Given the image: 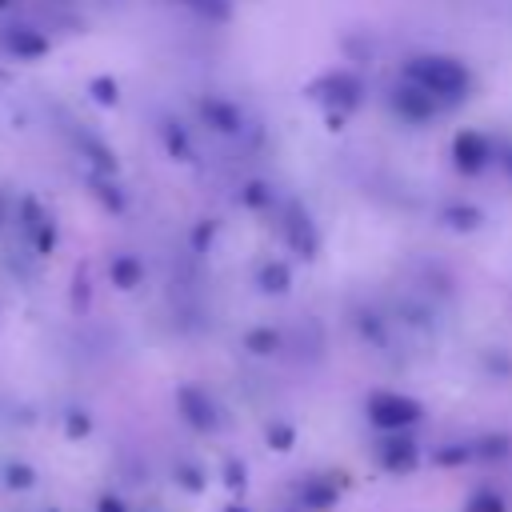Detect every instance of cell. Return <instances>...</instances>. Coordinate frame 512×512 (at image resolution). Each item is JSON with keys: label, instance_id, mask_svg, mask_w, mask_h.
Here are the masks:
<instances>
[{"label": "cell", "instance_id": "6da1fadb", "mask_svg": "<svg viewBox=\"0 0 512 512\" xmlns=\"http://www.w3.org/2000/svg\"><path fill=\"white\" fill-rule=\"evenodd\" d=\"M408 84L424 88L440 104H456L468 92V68L448 56H424V60L408 64Z\"/></svg>", "mask_w": 512, "mask_h": 512}, {"label": "cell", "instance_id": "7a4b0ae2", "mask_svg": "<svg viewBox=\"0 0 512 512\" xmlns=\"http://www.w3.org/2000/svg\"><path fill=\"white\" fill-rule=\"evenodd\" d=\"M368 420L380 432H408L412 424L424 420V408L412 396H400V392H372L368 396Z\"/></svg>", "mask_w": 512, "mask_h": 512}, {"label": "cell", "instance_id": "3957f363", "mask_svg": "<svg viewBox=\"0 0 512 512\" xmlns=\"http://www.w3.org/2000/svg\"><path fill=\"white\" fill-rule=\"evenodd\" d=\"M340 492H344V480H340V476H332V472H312V476L300 480L296 504H300L304 512H328V508L340 504Z\"/></svg>", "mask_w": 512, "mask_h": 512}, {"label": "cell", "instance_id": "277c9868", "mask_svg": "<svg viewBox=\"0 0 512 512\" xmlns=\"http://www.w3.org/2000/svg\"><path fill=\"white\" fill-rule=\"evenodd\" d=\"M376 460L384 472H412L420 464V452H416V440L408 432H384L376 444Z\"/></svg>", "mask_w": 512, "mask_h": 512}, {"label": "cell", "instance_id": "5b68a950", "mask_svg": "<svg viewBox=\"0 0 512 512\" xmlns=\"http://www.w3.org/2000/svg\"><path fill=\"white\" fill-rule=\"evenodd\" d=\"M176 408H180V416L188 420V428H196V432H216V424H220L216 404L208 400V392H200V388H192V384L176 392Z\"/></svg>", "mask_w": 512, "mask_h": 512}, {"label": "cell", "instance_id": "8992f818", "mask_svg": "<svg viewBox=\"0 0 512 512\" xmlns=\"http://www.w3.org/2000/svg\"><path fill=\"white\" fill-rule=\"evenodd\" d=\"M472 456H476V464H500V460L512 456V436H504V432H488V436L472 440Z\"/></svg>", "mask_w": 512, "mask_h": 512}, {"label": "cell", "instance_id": "52a82bcc", "mask_svg": "<svg viewBox=\"0 0 512 512\" xmlns=\"http://www.w3.org/2000/svg\"><path fill=\"white\" fill-rule=\"evenodd\" d=\"M456 156H460V168H464V164H468V168H480V164L488 160V140L476 136V132H464V136L456 140Z\"/></svg>", "mask_w": 512, "mask_h": 512}, {"label": "cell", "instance_id": "ba28073f", "mask_svg": "<svg viewBox=\"0 0 512 512\" xmlns=\"http://www.w3.org/2000/svg\"><path fill=\"white\" fill-rule=\"evenodd\" d=\"M432 464L436 468H464V464H476V456H472V444H444L432 452Z\"/></svg>", "mask_w": 512, "mask_h": 512}, {"label": "cell", "instance_id": "9c48e42d", "mask_svg": "<svg viewBox=\"0 0 512 512\" xmlns=\"http://www.w3.org/2000/svg\"><path fill=\"white\" fill-rule=\"evenodd\" d=\"M4 484H8L12 492H32V488H36V468L24 464V460H8V464H4Z\"/></svg>", "mask_w": 512, "mask_h": 512}, {"label": "cell", "instance_id": "30bf717a", "mask_svg": "<svg viewBox=\"0 0 512 512\" xmlns=\"http://www.w3.org/2000/svg\"><path fill=\"white\" fill-rule=\"evenodd\" d=\"M172 476H176V484L188 492V496H200L204 492V472H200V464H192V460H176V468H172Z\"/></svg>", "mask_w": 512, "mask_h": 512}, {"label": "cell", "instance_id": "8fae6325", "mask_svg": "<svg viewBox=\"0 0 512 512\" xmlns=\"http://www.w3.org/2000/svg\"><path fill=\"white\" fill-rule=\"evenodd\" d=\"M460 512H508V504H504V496H500L496 488H476V492L464 500Z\"/></svg>", "mask_w": 512, "mask_h": 512}, {"label": "cell", "instance_id": "7c38bea8", "mask_svg": "<svg viewBox=\"0 0 512 512\" xmlns=\"http://www.w3.org/2000/svg\"><path fill=\"white\" fill-rule=\"evenodd\" d=\"M268 448H276V452H288L292 444H296V432H292V424H268Z\"/></svg>", "mask_w": 512, "mask_h": 512}, {"label": "cell", "instance_id": "4fadbf2b", "mask_svg": "<svg viewBox=\"0 0 512 512\" xmlns=\"http://www.w3.org/2000/svg\"><path fill=\"white\" fill-rule=\"evenodd\" d=\"M244 484H248L244 464H240V460H224V488H228V492H244Z\"/></svg>", "mask_w": 512, "mask_h": 512}, {"label": "cell", "instance_id": "5bb4252c", "mask_svg": "<svg viewBox=\"0 0 512 512\" xmlns=\"http://www.w3.org/2000/svg\"><path fill=\"white\" fill-rule=\"evenodd\" d=\"M276 344H280V340H276V332H268V328H264V332H252V336H248V348H252V352H260V356H268V352H272Z\"/></svg>", "mask_w": 512, "mask_h": 512}, {"label": "cell", "instance_id": "9a60e30c", "mask_svg": "<svg viewBox=\"0 0 512 512\" xmlns=\"http://www.w3.org/2000/svg\"><path fill=\"white\" fill-rule=\"evenodd\" d=\"M96 512H128V504H124V496H116V492H100V496H96Z\"/></svg>", "mask_w": 512, "mask_h": 512}, {"label": "cell", "instance_id": "2e32d148", "mask_svg": "<svg viewBox=\"0 0 512 512\" xmlns=\"http://www.w3.org/2000/svg\"><path fill=\"white\" fill-rule=\"evenodd\" d=\"M68 436H88V416L84 412H68Z\"/></svg>", "mask_w": 512, "mask_h": 512}, {"label": "cell", "instance_id": "e0dca14e", "mask_svg": "<svg viewBox=\"0 0 512 512\" xmlns=\"http://www.w3.org/2000/svg\"><path fill=\"white\" fill-rule=\"evenodd\" d=\"M224 512H248V508H244V504H228Z\"/></svg>", "mask_w": 512, "mask_h": 512}]
</instances>
